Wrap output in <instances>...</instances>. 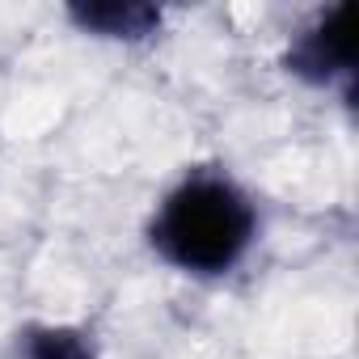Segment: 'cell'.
<instances>
[{"label": "cell", "mask_w": 359, "mask_h": 359, "mask_svg": "<svg viewBox=\"0 0 359 359\" xmlns=\"http://www.w3.org/2000/svg\"><path fill=\"white\" fill-rule=\"evenodd\" d=\"M258 203L224 169L182 173L148 220L152 254L191 279L233 275L258 245Z\"/></svg>", "instance_id": "6da1fadb"}, {"label": "cell", "mask_w": 359, "mask_h": 359, "mask_svg": "<svg viewBox=\"0 0 359 359\" xmlns=\"http://www.w3.org/2000/svg\"><path fill=\"white\" fill-rule=\"evenodd\" d=\"M283 68L304 81L309 89H342L351 97L355 89V51H351V5L317 9L296 34L287 39Z\"/></svg>", "instance_id": "7a4b0ae2"}, {"label": "cell", "mask_w": 359, "mask_h": 359, "mask_svg": "<svg viewBox=\"0 0 359 359\" xmlns=\"http://www.w3.org/2000/svg\"><path fill=\"white\" fill-rule=\"evenodd\" d=\"M68 22L81 34L106 43H148L165 26V9L148 0H93V5H68Z\"/></svg>", "instance_id": "3957f363"}, {"label": "cell", "mask_w": 359, "mask_h": 359, "mask_svg": "<svg viewBox=\"0 0 359 359\" xmlns=\"http://www.w3.org/2000/svg\"><path fill=\"white\" fill-rule=\"evenodd\" d=\"M13 359H102V355H97V342L85 325L34 321L18 334Z\"/></svg>", "instance_id": "277c9868"}]
</instances>
